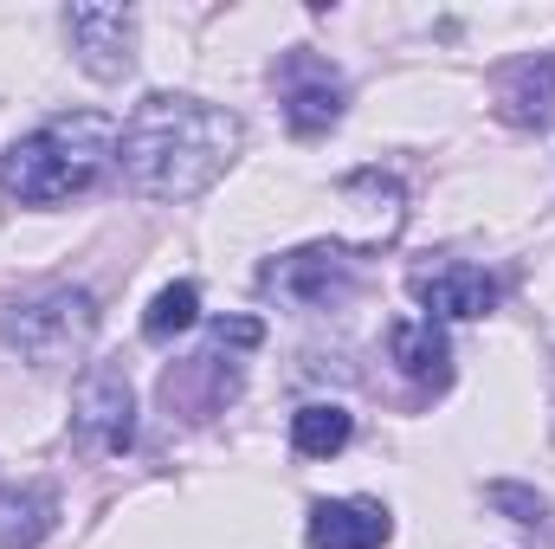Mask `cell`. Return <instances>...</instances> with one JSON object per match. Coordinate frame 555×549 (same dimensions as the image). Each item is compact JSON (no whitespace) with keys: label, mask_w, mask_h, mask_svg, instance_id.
Segmentation results:
<instances>
[{"label":"cell","mask_w":555,"mask_h":549,"mask_svg":"<svg viewBox=\"0 0 555 549\" xmlns=\"http://www.w3.org/2000/svg\"><path fill=\"white\" fill-rule=\"evenodd\" d=\"M233 155H240L233 111L201 104V98H168V91L137 104V117L124 124V142H117L124 181L142 201H194L227 175Z\"/></svg>","instance_id":"cell-1"},{"label":"cell","mask_w":555,"mask_h":549,"mask_svg":"<svg viewBox=\"0 0 555 549\" xmlns=\"http://www.w3.org/2000/svg\"><path fill=\"white\" fill-rule=\"evenodd\" d=\"M117 124L98 111H72V117H46L33 137H20L0 162V188L20 207H59L72 194H85L111 162H117Z\"/></svg>","instance_id":"cell-2"},{"label":"cell","mask_w":555,"mask_h":549,"mask_svg":"<svg viewBox=\"0 0 555 549\" xmlns=\"http://www.w3.org/2000/svg\"><path fill=\"white\" fill-rule=\"evenodd\" d=\"M91 336H98V297L78 284H52L0 310V343L20 349L33 369H65L72 356L91 349Z\"/></svg>","instance_id":"cell-3"},{"label":"cell","mask_w":555,"mask_h":549,"mask_svg":"<svg viewBox=\"0 0 555 549\" xmlns=\"http://www.w3.org/2000/svg\"><path fill=\"white\" fill-rule=\"evenodd\" d=\"M356 284H362V259H356L349 246H330V240L297 246V253H284V259H272V266L259 272V291L278 297V304H297V310H330V304H343Z\"/></svg>","instance_id":"cell-4"},{"label":"cell","mask_w":555,"mask_h":549,"mask_svg":"<svg viewBox=\"0 0 555 549\" xmlns=\"http://www.w3.org/2000/svg\"><path fill=\"white\" fill-rule=\"evenodd\" d=\"M72 426L91 452H130L137 446V388L117 362H91L72 401Z\"/></svg>","instance_id":"cell-5"},{"label":"cell","mask_w":555,"mask_h":549,"mask_svg":"<svg viewBox=\"0 0 555 549\" xmlns=\"http://www.w3.org/2000/svg\"><path fill=\"white\" fill-rule=\"evenodd\" d=\"M65 39H72V59L98 85H117L137 72V13L130 7H72Z\"/></svg>","instance_id":"cell-6"},{"label":"cell","mask_w":555,"mask_h":549,"mask_svg":"<svg viewBox=\"0 0 555 549\" xmlns=\"http://www.w3.org/2000/svg\"><path fill=\"white\" fill-rule=\"evenodd\" d=\"M278 104H284V124H291L297 137H323V130L343 117L349 91H343V78L330 72V59L291 52V59L278 65Z\"/></svg>","instance_id":"cell-7"},{"label":"cell","mask_w":555,"mask_h":549,"mask_svg":"<svg viewBox=\"0 0 555 549\" xmlns=\"http://www.w3.org/2000/svg\"><path fill=\"white\" fill-rule=\"evenodd\" d=\"M408 291L420 297V310L433 323H472V317H491L498 310V278L485 272V266H465V259L420 266L408 278Z\"/></svg>","instance_id":"cell-8"},{"label":"cell","mask_w":555,"mask_h":549,"mask_svg":"<svg viewBox=\"0 0 555 549\" xmlns=\"http://www.w3.org/2000/svg\"><path fill=\"white\" fill-rule=\"evenodd\" d=\"M304 537H310V549H382L395 537V518L375 498H323V505H310Z\"/></svg>","instance_id":"cell-9"},{"label":"cell","mask_w":555,"mask_h":549,"mask_svg":"<svg viewBox=\"0 0 555 549\" xmlns=\"http://www.w3.org/2000/svg\"><path fill=\"white\" fill-rule=\"evenodd\" d=\"M498 117L517 130H550L555 124V52L517 59L498 72Z\"/></svg>","instance_id":"cell-10"},{"label":"cell","mask_w":555,"mask_h":549,"mask_svg":"<svg viewBox=\"0 0 555 549\" xmlns=\"http://www.w3.org/2000/svg\"><path fill=\"white\" fill-rule=\"evenodd\" d=\"M388 356L401 362V375L420 382V388H446L452 382V343L433 317H401L388 330Z\"/></svg>","instance_id":"cell-11"},{"label":"cell","mask_w":555,"mask_h":549,"mask_svg":"<svg viewBox=\"0 0 555 549\" xmlns=\"http://www.w3.org/2000/svg\"><path fill=\"white\" fill-rule=\"evenodd\" d=\"M52 531H59V491L46 478L0 491V549H39Z\"/></svg>","instance_id":"cell-12"},{"label":"cell","mask_w":555,"mask_h":549,"mask_svg":"<svg viewBox=\"0 0 555 549\" xmlns=\"http://www.w3.org/2000/svg\"><path fill=\"white\" fill-rule=\"evenodd\" d=\"M349 433H356V420H349V408H336V401H310V408L291 413V446H297L304 459H330V452H343Z\"/></svg>","instance_id":"cell-13"},{"label":"cell","mask_w":555,"mask_h":549,"mask_svg":"<svg viewBox=\"0 0 555 549\" xmlns=\"http://www.w3.org/2000/svg\"><path fill=\"white\" fill-rule=\"evenodd\" d=\"M201 323V291L181 278V284H168V291H155V304L142 310V336L149 343H175L181 330H194Z\"/></svg>","instance_id":"cell-14"},{"label":"cell","mask_w":555,"mask_h":549,"mask_svg":"<svg viewBox=\"0 0 555 549\" xmlns=\"http://www.w3.org/2000/svg\"><path fill=\"white\" fill-rule=\"evenodd\" d=\"M485 498H491L498 511H511V524H524V531L543 537V498H537V491H524V485H491Z\"/></svg>","instance_id":"cell-15"}]
</instances>
